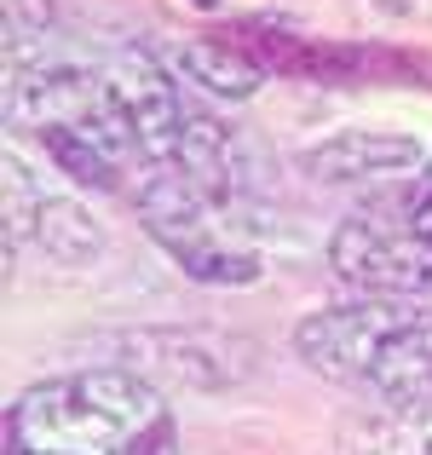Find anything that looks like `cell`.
I'll return each mask as SVG.
<instances>
[{
  "mask_svg": "<svg viewBox=\"0 0 432 455\" xmlns=\"http://www.w3.org/2000/svg\"><path fill=\"white\" fill-rule=\"evenodd\" d=\"M329 271L357 294L432 300V173L357 202L329 236Z\"/></svg>",
  "mask_w": 432,
  "mask_h": 455,
  "instance_id": "277c9868",
  "label": "cell"
},
{
  "mask_svg": "<svg viewBox=\"0 0 432 455\" xmlns=\"http://www.w3.org/2000/svg\"><path fill=\"white\" fill-rule=\"evenodd\" d=\"M300 173L317 185H369V179H398V173H421L432 162V150L415 133H387V127H340L323 133L317 145H306L294 156Z\"/></svg>",
  "mask_w": 432,
  "mask_h": 455,
  "instance_id": "52a82bcc",
  "label": "cell"
},
{
  "mask_svg": "<svg viewBox=\"0 0 432 455\" xmlns=\"http://www.w3.org/2000/svg\"><path fill=\"white\" fill-rule=\"evenodd\" d=\"M294 352L340 387L375 398L432 392V300L415 294H364L323 306L294 329Z\"/></svg>",
  "mask_w": 432,
  "mask_h": 455,
  "instance_id": "3957f363",
  "label": "cell"
},
{
  "mask_svg": "<svg viewBox=\"0 0 432 455\" xmlns=\"http://www.w3.org/2000/svg\"><path fill=\"white\" fill-rule=\"evenodd\" d=\"M427 173H432V162H427Z\"/></svg>",
  "mask_w": 432,
  "mask_h": 455,
  "instance_id": "8fae6325",
  "label": "cell"
},
{
  "mask_svg": "<svg viewBox=\"0 0 432 455\" xmlns=\"http://www.w3.org/2000/svg\"><path fill=\"white\" fill-rule=\"evenodd\" d=\"M6 444L23 455H156L173 444V415L144 369H76L12 398Z\"/></svg>",
  "mask_w": 432,
  "mask_h": 455,
  "instance_id": "6da1fadb",
  "label": "cell"
},
{
  "mask_svg": "<svg viewBox=\"0 0 432 455\" xmlns=\"http://www.w3.org/2000/svg\"><path fill=\"white\" fill-rule=\"evenodd\" d=\"M139 220L173 254L190 283L208 289H248L266 271V236L277 231L271 208L248 185H202L185 173H150L133 190Z\"/></svg>",
  "mask_w": 432,
  "mask_h": 455,
  "instance_id": "7a4b0ae2",
  "label": "cell"
},
{
  "mask_svg": "<svg viewBox=\"0 0 432 455\" xmlns=\"http://www.w3.org/2000/svg\"><path fill=\"white\" fill-rule=\"evenodd\" d=\"M346 444L432 455V392H415V398H380V410L364 415V421L346 433Z\"/></svg>",
  "mask_w": 432,
  "mask_h": 455,
  "instance_id": "9c48e42d",
  "label": "cell"
},
{
  "mask_svg": "<svg viewBox=\"0 0 432 455\" xmlns=\"http://www.w3.org/2000/svg\"><path fill=\"white\" fill-rule=\"evenodd\" d=\"M35 139H41V150L52 156V167H64L76 185H87V190H127V196H133V179H127L99 145H87L81 133H64V127H41Z\"/></svg>",
  "mask_w": 432,
  "mask_h": 455,
  "instance_id": "30bf717a",
  "label": "cell"
},
{
  "mask_svg": "<svg viewBox=\"0 0 432 455\" xmlns=\"http://www.w3.org/2000/svg\"><path fill=\"white\" fill-rule=\"evenodd\" d=\"M0 179H6V254H0L6 277L18 266V248H35L52 266H92L104 254V225L76 196L46 185L18 150H6Z\"/></svg>",
  "mask_w": 432,
  "mask_h": 455,
  "instance_id": "8992f818",
  "label": "cell"
},
{
  "mask_svg": "<svg viewBox=\"0 0 432 455\" xmlns=\"http://www.w3.org/2000/svg\"><path fill=\"white\" fill-rule=\"evenodd\" d=\"M167 64L202 92V99H254L266 69L231 41V35H196V41H179Z\"/></svg>",
  "mask_w": 432,
  "mask_h": 455,
  "instance_id": "ba28073f",
  "label": "cell"
},
{
  "mask_svg": "<svg viewBox=\"0 0 432 455\" xmlns=\"http://www.w3.org/2000/svg\"><path fill=\"white\" fill-rule=\"evenodd\" d=\"M236 46L254 58L266 76L329 81V87H364V81H432V64L404 46H352V41H306L283 18H243L231 23Z\"/></svg>",
  "mask_w": 432,
  "mask_h": 455,
  "instance_id": "5b68a950",
  "label": "cell"
}]
</instances>
